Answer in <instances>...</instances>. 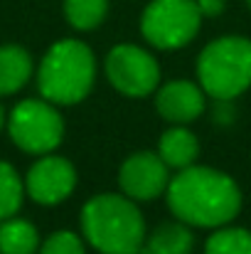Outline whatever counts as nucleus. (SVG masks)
<instances>
[{"mask_svg": "<svg viewBox=\"0 0 251 254\" xmlns=\"http://www.w3.org/2000/svg\"><path fill=\"white\" fill-rule=\"evenodd\" d=\"M165 200L175 220L204 230L232 225L242 212V190L237 180L224 170L195 163L170 178Z\"/></svg>", "mask_w": 251, "mask_h": 254, "instance_id": "f257e3e1", "label": "nucleus"}, {"mask_svg": "<svg viewBox=\"0 0 251 254\" xmlns=\"http://www.w3.org/2000/svg\"><path fill=\"white\" fill-rule=\"evenodd\" d=\"M82 232L99 254H133L148 237L146 217L123 192H101L84 202Z\"/></svg>", "mask_w": 251, "mask_h": 254, "instance_id": "f03ea898", "label": "nucleus"}, {"mask_svg": "<svg viewBox=\"0 0 251 254\" xmlns=\"http://www.w3.org/2000/svg\"><path fill=\"white\" fill-rule=\"evenodd\" d=\"M94 84L96 57L91 47L77 37L54 42L37 67V89L42 99L52 101L54 106H74L84 101Z\"/></svg>", "mask_w": 251, "mask_h": 254, "instance_id": "7ed1b4c3", "label": "nucleus"}, {"mask_svg": "<svg viewBox=\"0 0 251 254\" xmlns=\"http://www.w3.org/2000/svg\"><path fill=\"white\" fill-rule=\"evenodd\" d=\"M197 84L217 101H234L251 86V40L217 37L197 57Z\"/></svg>", "mask_w": 251, "mask_h": 254, "instance_id": "20e7f679", "label": "nucleus"}, {"mask_svg": "<svg viewBox=\"0 0 251 254\" xmlns=\"http://www.w3.org/2000/svg\"><path fill=\"white\" fill-rule=\"evenodd\" d=\"M202 27L197 0H151L141 15V35L155 50H180Z\"/></svg>", "mask_w": 251, "mask_h": 254, "instance_id": "39448f33", "label": "nucleus"}, {"mask_svg": "<svg viewBox=\"0 0 251 254\" xmlns=\"http://www.w3.org/2000/svg\"><path fill=\"white\" fill-rule=\"evenodd\" d=\"M7 133L20 151L45 156L59 148L64 119L47 99H22L7 116Z\"/></svg>", "mask_w": 251, "mask_h": 254, "instance_id": "423d86ee", "label": "nucleus"}, {"mask_svg": "<svg viewBox=\"0 0 251 254\" xmlns=\"http://www.w3.org/2000/svg\"><path fill=\"white\" fill-rule=\"evenodd\" d=\"M103 72L108 84L131 99L151 96L160 86V64L153 52L131 42H121L108 50L103 60Z\"/></svg>", "mask_w": 251, "mask_h": 254, "instance_id": "0eeeda50", "label": "nucleus"}, {"mask_svg": "<svg viewBox=\"0 0 251 254\" xmlns=\"http://www.w3.org/2000/svg\"><path fill=\"white\" fill-rule=\"evenodd\" d=\"M77 188V168L72 161L45 153L37 163H32L25 178V192L37 205H59Z\"/></svg>", "mask_w": 251, "mask_h": 254, "instance_id": "6e6552de", "label": "nucleus"}, {"mask_svg": "<svg viewBox=\"0 0 251 254\" xmlns=\"http://www.w3.org/2000/svg\"><path fill=\"white\" fill-rule=\"evenodd\" d=\"M170 168L153 151H138L128 156L118 168V188L136 202H148L165 195L170 183Z\"/></svg>", "mask_w": 251, "mask_h": 254, "instance_id": "1a4fd4ad", "label": "nucleus"}, {"mask_svg": "<svg viewBox=\"0 0 251 254\" xmlns=\"http://www.w3.org/2000/svg\"><path fill=\"white\" fill-rule=\"evenodd\" d=\"M155 109L170 124H192L207 109L204 89L190 79H175L155 89Z\"/></svg>", "mask_w": 251, "mask_h": 254, "instance_id": "9d476101", "label": "nucleus"}, {"mask_svg": "<svg viewBox=\"0 0 251 254\" xmlns=\"http://www.w3.org/2000/svg\"><path fill=\"white\" fill-rule=\"evenodd\" d=\"M158 156L165 161L170 170H182L197 161L200 141L187 126L172 124L167 131H163V136L158 141Z\"/></svg>", "mask_w": 251, "mask_h": 254, "instance_id": "9b49d317", "label": "nucleus"}, {"mask_svg": "<svg viewBox=\"0 0 251 254\" xmlns=\"http://www.w3.org/2000/svg\"><path fill=\"white\" fill-rule=\"evenodd\" d=\"M32 57L20 45L0 47V96H10L20 91L32 77Z\"/></svg>", "mask_w": 251, "mask_h": 254, "instance_id": "f8f14e48", "label": "nucleus"}, {"mask_svg": "<svg viewBox=\"0 0 251 254\" xmlns=\"http://www.w3.org/2000/svg\"><path fill=\"white\" fill-rule=\"evenodd\" d=\"M146 245L153 254H192L195 235L192 227L185 222H163L155 227L151 237H146Z\"/></svg>", "mask_w": 251, "mask_h": 254, "instance_id": "ddd939ff", "label": "nucleus"}, {"mask_svg": "<svg viewBox=\"0 0 251 254\" xmlns=\"http://www.w3.org/2000/svg\"><path fill=\"white\" fill-rule=\"evenodd\" d=\"M40 250V232L32 222L20 217H7L0 225V252L35 254Z\"/></svg>", "mask_w": 251, "mask_h": 254, "instance_id": "4468645a", "label": "nucleus"}, {"mask_svg": "<svg viewBox=\"0 0 251 254\" xmlns=\"http://www.w3.org/2000/svg\"><path fill=\"white\" fill-rule=\"evenodd\" d=\"M108 15V0H64V17L74 30H96Z\"/></svg>", "mask_w": 251, "mask_h": 254, "instance_id": "2eb2a0df", "label": "nucleus"}, {"mask_svg": "<svg viewBox=\"0 0 251 254\" xmlns=\"http://www.w3.org/2000/svg\"><path fill=\"white\" fill-rule=\"evenodd\" d=\"M204 254H251V232L247 227H217L207 242Z\"/></svg>", "mask_w": 251, "mask_h": 254, "instance_id": "dca6fc26", "label": "nucleus"}, {"mask_svg": "<svg viewBox=\"0 0 251 254\" xmlns=\"http://www.w3.org/2000/svg\"><path fill=\"white\" fill-rule=\"evenodd\" d=\"M22 197H25L22 178L10 163L0 161V220L15 217L17 210L22 207Z\"/></svg>", "mask_w": 251, "mask_h": 254, "instance_id": "f3484780", "label": "nucleus"}, {"mask_svg": "<svg viewBox=\"0 0 251 254\" xmlns=\"http://www.w3.org/2000/svg\"><path fill=\"white\" fill-rule=\"evenodd\" d=\"M37 254H86V245L72 230H59L40 245Z\"/></svg>", "mask_w": 251, "mask_h": 254, "instance_id": "a211bd4d", "label": "nucleus"}, {"mask_svg": "<svg viewBox=\"0 0 251 254\" xmlns=\"http://www.w3.org/2000/svg\"><path fill=\"white\" fill-rule=\"evenodd\" d=\"M224 0H197V7L202 12V17H217L224 12Z\"/></svg>", "mask_w": 251, "mask_h": 254, "instance_id": "6ab92c4d", "label": "nucleus"}, {"mask_svg": "<svg viewBox=\"0 0 251 254\" xmlns=\"http://www.w3.org/2000/svg\"><path fill=\"white\" fill-rule=\"evenodd\" d=\"M133 254H153V252H151V247H148V245L143 242V245H141V247H138V250H136Z\"/></svg>", "mask_w": 251, "mask_h": 254, "instance_id": "aec40b11", "label": "nucleus"}, {"mask_svg": "<svg viewBox=\"0 0 251 254\" xmlns=\"http://www.w3.org/2000/svg\"><path fill=\"white\" fill-rule=\"evenodd\" d=\"M5 126V111H2V106H0V128Z\"/></svg>", "mask_w": 251, "mask_h": 254, "instance_id": "412c9836", "label": "nucleus"}, {"mask_svg": "<svg viewBox=\"0 0 251 254\" xmlns=\"http://www.w3.org/2000/svg\"><path fill=\"white\" fill-rule=\"evenodd\" d=\"M247 5H249V7H251V0H247Z\"/></svg>", "mask_w": 251, "mask_h": 254, "instance_id": "4be33fe9", "label": "nucleus"}, {"mask_svg": "<svg viewBox=\"0 0 251 254\" xmlns=\"http://www.w3.org/2000/svg\"><path fill=\"white\" fill-rule=\"evenodd\" d=\"M0 254H5V252H0Z\"/></svg>", "mask_w": 251, "mask_h": 254, "instance_id": "5701e85b", "label": "nucleus"}]
</instances>
